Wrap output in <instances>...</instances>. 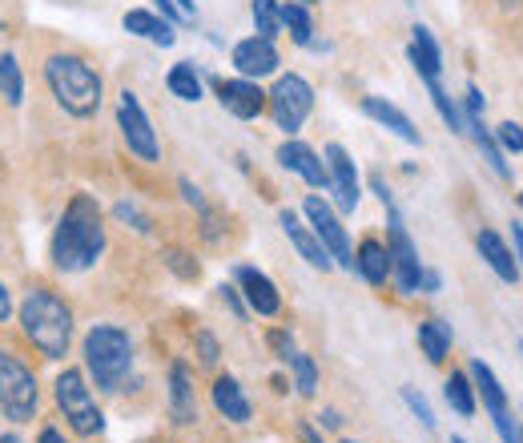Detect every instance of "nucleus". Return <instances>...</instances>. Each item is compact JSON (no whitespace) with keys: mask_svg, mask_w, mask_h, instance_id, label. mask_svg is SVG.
Here are the masks:
<instances>
[{"mask_svg":"<svg viewBox=\"0 0 523 443\" xmlns=\"http://www.w3.org/2000/svg\"><path fill=\"white\" fill-rule=\"evenodd\" d=\"M101 254H105L101 206L89 194H77L53 230V266L65 274H77V270H89Z\"/></svg>","mask_w":523,"mask_h":443,"instance_id":"obj_1","label":"nucleus"},{"mask_svg":"<svg viewBox=\"0 0 523 443\" xmlns=\"http://www.w3.org/2000/svg\"><path fill=\"white\" fill-rule=\"evenodd\" d=\"M21 331L45 359H65L73 343V311L49 286H33L21 303Z\"/></svg>","mask_w":523,"mask_h":443,"instance_id":"obj_2","label":"nucleus"},{"mask_svg":"<svg viewBox=\"0 0 523 443\" xmlns=\"http://www.w3.org/2000/svg\"><path fill=\"white\" fill-rule=\"evenodd\" d=\"M45 81H49V93L57 97V105L69 113V117H93L101 109V73L85 61V57H73V53H57L45 61Z\"/></svg>","mask_w":523,"mask_h":443,"instance_id":"obj_3","label":"nucleus"},{"mask_svg":"<svg viewBox=\"0 0 523 443\" xmlns=\"http://www.w3.org/2000/svg\"><path fill=\"white\" fill-rule=\"evenodd\" d=\"M129 367H133V339H129V331L97 323L85 335V371L93 375V383L101 391H121Z\"/></svg>","mask_w":523,"mask_h":443,"instance_id":"obj_4","label":"nucleus"},{"mask_svg":"<svg viewBox=\"0 0 523 443\" xmlns=\"http://www.w3.org/2000/svg\"><path fill=\"white\" fill-rule=\"evenodd\" d=\"M37 407H41L37 375L9 347H0V411L13 423H29L37 419Z\"/></svg>","mask_w":523,"mask_h":443,"instance_id":"obj_5","label":"nucleus"},{"mask_svg":"<svg viewBox=\"0 0 523 443\" xmlns=\"http://www.w3.org/2000/svg\"><path fill=\"white\" fill-rule=\"evenodd\" d=\"M53 395H57V407L77 435H97L105 427V415H101V407H97V399H93V391H89V383L77 367H65L57 375Z\"/></svg>","mask_w":523,"mask_h":443,"instance_id":"obj_6","label":"nucleus"},{"mask_svg":"<svg viewBox=\"0 0 523 443\" xmlns=\"http://www.w3.org/2000/svg\"><path fill=\"white\" fill-rule=\"evenodd\" d=\"M266 105H270V117L278 121V129H286V133L294 137V133L306 125L310 109H314V89H310L306 77L286 73V77H278L274 89L266 93Z\"/></svg>","mask_w":523,"mask_h":443,"instance_id":"obj_7","label":"nucleus"},{"mask_svg":"<svg viewBox=\"0 0 523 443\" xmlns=\"http://www.w3.org/2000/svg\"><path fill=\"white\" fill-rule=\"evenodd\" d=\"M117 125H121V137H125V145H129L133 158H141V162H149V166L161 158L157 133H153V125H149L137 93H129V89L117 97Z\"/></svg>","mask_w":523,"mask_h":443,"instance_id":"obj_8","label":"nucleus"},{"mask_svg":"<svg viewBox=\"0 0 523 443\" xmlns=\"http://www.w3.org/2000/svg\"><path fill=\"white\" fill-rule=\"evenodd\" d=\"M306 218H310V226H314V234H318V242L326 246V254L334 258V266H342V270H355V250H351V238H346V230H342V222L334 218V210L322 202V198H306Z\"/></svg>","mask_w":523,"mask_h":443,"instance_id":"obj_9","label":"nucleus"},{"mask_svg":"<svg viewBox=\"0 0 523 443\" xmlns=\"http://www.w3.org/2000/svg\"><path fill=\"white\" fill-rule=\"evenodd\" d=\"M467 109H463V129H471V137H475V145H479V154H483V162L495 170V178H511V170H507V162H503V150H499V141H495V133L487 129V121H483V93H479V85H467Z\"/></svg>","mask_w":523,"mask_h":443,"instance_id":"obj_10","label":"nucleus"},{"mask_svg":"<svg viewBox=\"0 0 523 443\" xmlns=\"http://www.w3.org/2000/svg\"><path fill=\"white\" fill-rule=\"evenodd\" d=\"M326 174H330V186H334V198L346 214H355L363 190H359V170H355V158L342 150L338 141L326 145Z\"/></svg>","mask_w":523,"mask_h":443,"instance_id":"obj_11","label":"nucleus"},{"mask_svg":"<svg viewBox=\"0 0 523 443\" xmlns=\"http://www.w3.org/2000/svg\"><path fill=\"white\" fill-rule=\"evenodd\" d=\"M278 162H282L290 174H298L306 186H314V190H326V186H330V174H326L322 158L310 150L306 141H298V137H290V141L278 145Z\"/></svg>","mask_w":523,"mask_h":443,"instance_id":"obj_12","label":"nucleus"},{"mask_svg":"<svg viewBox=\"0 0 523 443\" xmlns=\"http://www.w3.org/2000/svg\"><path fill=\"white\" fill-rule=\"evenodd\" d=\"M234 69H238V77H250V81L278 73V49H274V41H266V37L238 41L234 45Z\"/></svg>","mask_w":523,"mask_h":443,"instance_id":"obj_13","label":"nucleus"},{"mask_svg":"<svg viewBox=\"0 0 523 443\" xmlns=\"http://www.w3.org/2000/svg\"><path fill=\"white\" fill-rule=\"evenodd\" d=\"M218 101L226 113L242 117V121H254L262 109H266V93L258 89V81L250 77H234V81H218Z\"/></svg>","mask_w":523,"mask_h":443,"instance_id":"obj_14","label":"nucleus"},{"mask_svg":"<svg viewBox=\"0 0 523 443\" xmlns=\"http://www.w3.org/2000/svg\"><path fill=\"white\" fill-rule=\"evenodd\" d=\"M234 278H238V286H242V294H246L250 311H258L262 319H270V315L282 311V294H278V286L270 282V274H262L258 266H238Z\"/></svg>","mask_w":523,"mask_h":443,"instance_id":"obj_15","label":"nucleus"},{"mask_svg":"<svg viewBox=\"0 0 523 443\" xmlns=\"http://www.w3.org/2000/svg\"><path fill=\"white\" fill-rule=\"evenodd\" d=\"M278 222H282V230H286L290 246H294V250H298V254H302L314 270H330V266H334V258L326 254V246L318 242V234H310V230L298 222V214H294V210H282V214H278Z\"/></svg>","mask_w":523,"mask_h":443,"instance_id":"obj_16","label":"nucleus"},{"mask_svg":"<svg viewBox=\"0 0 523 443\" xmlns=\"http://www.w3.org/2000/svg\"><path fill=\"white\" fill-rule=\"evenodd\" d=\"M169 415H173V423H194L198 419L194 379H190L186 363H173V371H169Z\"/></svg>","mask_w":523,"mask_h":443,"instance_id":"obj_17","label":"nucleus"},{"mask_svg":"<svg viewBox=\"0 0 523 443\" xmlns=\"http://www.w3.org/2000/svg\"><path fill=\"white\" fill-rule=\"evenodd\" d=\"M363 113H367L371 121H379L383 129L399 133L403 141H411V145H423V137H419L415 121H411V117H407L399 105H391V101H383V97H363Z\"/></svg>","mask_w":523,"mask_h":443,"instance_id":"obj_18","label":"nucleus"},{"mask_svg":"<svg viewBox=\"0 0 523 443\" xmlns=\"http://www.w3.org/2000/svg\"><path fill=\"white\" fill-rule=\"evenodd\" d=\"M407 53H411V65H415V73H419L423 81H439V73H443V53H439V41L431 37V29L415 25Z\"/></svg>","mask_w":523,"mask_h":443,"instance_id":"obj_19","label":"nucleus"},{"mask_svg":"<svg viewBox=\"0 0 523 443\" xmlns=\"http://www.w3.org/2000/svg\"><path fill=\"white\" fill-rule=\"evenodd\" d=\"M475 246H479V254H483V262L503 278V282H519V262H515V250L495 234V230H479V238H475Z\"/></svg>","mask_w":523,"mask_h":443,"instance_id":"obj_20","label":"nucleus"},{"mask_svg":"<svg viewBox=\"0 0 523 443\" xmlns=\"http://www.w3.org/2000/svg\"><path fill=\"white\" fill-rule=\"evenodd\" d=\"M125 33L145 37V41H153V45H161V49H169L173 41H178L173 25H169L165 17H157V13H149V9H129V13H125Z\"/></svg>","mask_w":523,"mask_h":443,"instance_id":"obj_21","label":"nucleus"},{"mask_svg":"<svg viewBox=\"0 0 523 443\" xmlns=\"http://www.w3.org/2000/svg\"><path fill=\"white\" fill-rule=\"evenodd\" d=\"M467 375H471V387L483 395V407H487V415L491 419H499V415H507V391L499 387V379H495V371L483 363V359H471V367H467Z\"/></svg>","mask_w":523,"mask_h":443,"instance_id":"obj_22","label":"nucleus"},{"mask_svg":"<svg viewBox=\"0 0 523 443\" xmlns=\"http://www.w3.org/2000/svg\"><path fill=\"white\" fill-rule=\"evenodd\" d=\"M355 266H359V274H363L371 286H383V282L391 278V250H387L379 238H367V242L359 246V254H355Z\"/></svg>","mask_w":523,"mask_h":443,"instance_id":"obj_23","label":"nucleus"},{"mask_svg":"<svg viewBox=\"0 0 523 443\" xmlns=\"http://www.w3.org/2000/svg\"><path fill=\"white\" fill-rule=\"evenodd\" d=\"M214 407H218L230 423H246V419H250V399L242 395V383L230 379V375H222V379L214 383Z\"/></svg>","mask_w":523,"mask_h":443,"instance_id":"obj_24","label":"nucleus"},{"mask_svg":"<svg viewBox=\"0 0 523 443\" xmlns=\"http://www.w3.org/2000/svg\"><path fill=\"white\" fill-rule=\"evenodd\" d=\"M419 347H423V355H427L431 363H443V359L451 355V327H447L443 319L419 323Z\"/></svg>","mask_w":523,"mask_h":443,"instance_id":"obj_25","label":"nucleus"},{"mask_svg":"<svg viewBox=\"0 0 523 443\" xmlns=\"http://www.w3.org/2000/svg\"><path fill=\"white\" fill-rule=\"evenodd\" d=\"M282 25L290 29L294 45L314 49V25H310V13H306L302 0H286V5H282Z\"/></svg>","mask_w":523,"mask_h":443,"instance_id":"obj_26","label":"nucleus"},{"mask_svg":"<svg viewBox=\"0 0 523 443\" xmlns=\"http://www.w3.org/2000/svg\"><path fill=\"white\" fill-rule=\"evenodd\" d=\"M165 85H169L173 97H182V101H198V97H202V77H198V69H194L190 61L173 65L169 77H165Z\"/></svg>","mask_w":523,"mask_h":443,"instance_id":"obj_27","label":"nucleus"},{"mask_svg":"<svg viewBox=\"0 0 523 443\" xmlns=\"http://www.w3.org/2000/svg\"><path fill=\"white\" fill-rule=\"evenodd\" d=\"M443 395H447V403H451L459 415H475V387H471V375H467V371H451V379L443 383Z\"/></svg>","mask_w":523,"mask_h":443,"instance_id":"obj_28","label":"nucleus"},{"mask_svg":"<svg viewBox=\"0 0 523 443\" xmlns=\"http://www.w3.org/2000/svg\"><path fill=\"white\" fill-rule=\"evenodd\" d=\"M0 97L9 105H21L25 101V77H21V65L13 53H0Z\"/></svg>","mask_w":523,"mask_h":443,"instance_id":"obj_29","label":"nucleus"},{"mask_svg":"<svg viewBox=\"0 0 523 443\" xmlns=\"http://www.w3.org/2000/svg\"><path fill=\"white\" fill-rule=\"evenodd\" d=\"M250 17H254L258 37H266V41L278 37V29H282V5H278V0H254V5H250Z\"/></svg>","mask_w":523,"mask_h":443,"instance_id":"obj_30","label":"nucleus"},{"mask_svg":"<svg viewBox=\"0 0 523 443\" xmlns=\"http://www.w3.org/2000/svg\"><path fill=\"white\" fill-rule=\"evenodd\" d=\"M427 93H431V105L439 109V117L447 121V129H451V133H467V129H463V109L439 89V81H427Z\"/></svg>","mask_w":523,"mask_h":443,"instance_id":"obj_31","label":"nucleus"},{"mask_svg":"<svg viewBox=\"0 0 523 443\" xmlns=\"http://www.w3.org/2000/svg\"><path fill=\"white\" fill-rule=\"evenodd\" d=\"M290 367H294V387H298V395H314L318 391V367H314V359L310 355H302V351H294V359H290Z\"/></svg>","mask_w":523,"mask_h":443,"instance_id":"obj_32","label":"nucleus"},{"mask_svg":"<svg viewBox=\"0 0 523 443\" xmlns=\"http://www.w3.org/2000/svg\"><path fill=\"white\" fill-rule=\"evenodd\" d=\"M495 141H499V150H507V154H523V125L519 121H503L495 129Z\"/></svg>","mask_w":523,"mask_h":443,"instance_id":"obj_33","label":"nucleus"},{"mask_svg":"<svg viewBox=\"0 0 523 443\" xmlns=\"http://www.w3.org/2000/svg\"><path fill=\"white\" fill-rule=\"evenodd\" d=\"M113 214H117V222H125V226H133L137 234H153V222L133 206V202H117L113 206Z\"/></svg>","mask_w":523,"mask_h":443,"instance_id":"obj_34","label":"nucleus"},{"mask_svg":"<svg viewBox=\"0 0 523 443\" xmlns=\"http://www.w3.org/2000/svg\"><path fill=\"white\" fill-rule=\"evenodd\" d=\"M403 403H407V407L419 415V423H423L427 431H435V411H431V403H427V399H423L415 387H403Z\"/></svg>","mask_w":523,"mask_h":443,"instance_id":"obj_35","label":"nucleus"},{"mask_svg":"<svg viewBox=\"0 0 523 443\" xmlns=\"http://www.w3.org/2000/svg\"><path fill=\"white\" fill-rule=\"evenodd\" d=\"M165 262L182 278H198V262H190V254H182V250H165Z\"/></svg>","mask_w":523,"mask_h":443,"instance_id":"obj_36","label":"nucleus"},{"mask_svg":"<svg viewBox=\"0 0 523 443\" xmlns=\"http://www.w3.org/2000/svg\"><path fill=\"white\" fill-rule=\"evenodd\" d=\"M157 9H161V17H165L169 25H186V21H194V13H186L178 0H157Z\"/></svg>","mask_w":523,"mask_h":443,"instance_id":"obj_37","label":"nucleus"},{"mask_svg":"<svg viewBox=\"0 0 523 443\" xmlns=\"http://www.w3.org/2000/svg\"><path fill=\"white\" fill-rule=\"evenodd\" d=\"M270 347H274V355H278L282 363H290V359H294V339H290L286 331H274V335H270Z\"/></svg>","mask_w":523,"mask_h":443,"instance_id":"obj_38","label":"nucleus"},{"mask_svg":"<svg viewBox=\"0 0 523 443\" xmlns=\"http://www.w3.org/2000/svg\"><path fill=\"white\" fill-rule=\"evenodd\" d=\"M198 351H202V363H206V367L218 363V339H214V335L202 331V335H198Z\"/></svg>","mask_w":523,"mask_h":443,"instance_id":"obj_39","label":"nucleus"},{"mask_svg":"<svg viewBox=\"0 0 523 443\" xmlns=\"http://www.w3.org/2000/svg\"><path fill=\"white\" fill-rule=\"evenodd\" d=\"M222 299H226V307H230L238 319H246V307H242V299H238V290H234V286H222Z\"/></svg>","mask_w":523,"mask_h":443,"instance_id":"obj_40","label":"nucleus"},{"mask_svg":"<svg viewBox=\"0 0 523 443\" xmlns=\"http://www.w3.org/2000/svg\"><path fill=\"white\" fill-rule=\"evenodd\" d=\"M13 319V294H9V286L0 282V323H9Z\"/></svg>","mask_w":523,"mask_h":443,"instance_id":"obj_41","label":"nucleus"},{"mask_svg":"<svg viewBox=\"0 0 523 443\" xmlns=\"http://www.w3.org/2000/svg\"><path fill=\"white\" fill-rule=\"evenodd\" d=\"M439 286H443V278H439L435 270H423V282H419V294H439Z\"/></svg>","mask_w":523,"mask_h":443,"instance_id":"obj_42","label":"nucleus"},{"mask_svg":"<svg viewBox=\"0 0 523 443\" xmlns=\"http://www.w3.org/2000/svg\"><path fill=\"white\" fill-rule=\"evenodd\" d=\"M182 194H186V202H190V206H198V210L206 214V202H202V194H198V190H194L190 182H182Z\"/></svg>","mask_w":523,"mask_h":443,"instance_id":"obj_43","label":"nucleus"},{"mask_svg":"<svg viewBox=\"0 0 523 443\" xmlns=\"http://www.w3.org/2000/svg\"><path fill=\"white\" fill-rule=\"evenodd\" d=\"M322 427H342V415H338L334 407H326V411H322Z\"/></svg>","mask_w":523,"mask_h":443,"instance_id":"obj_44","label":"nucleus"},{"mask_svg":"<svg viewBox=\"0 0 523 443\" xmlns=\"http://www.w3.org/2000/svg\"><path fill=\"white\" fill-rule=\"evenodd\" d=\"M511 234H515V262H519V270H523V226H515Z\"/></svg>","mask_w":523,"mask_h":443,"instance_id":"obj_45","label":"nucleus"},{"mask_svg":"<svg viewBox=\"0 0 523 443\" xmlns=\"http://www.w3.org/2000/svg\"><path fill=\"white\" fill-rule=\"evenodd\" d=\"M37 443H65V435H61V431H57V427H45V431H41V439H37Z\"/></svg>","mask_w":523,"mask_h":443,"instance_id":"obj_46","label":"nucleus"},{"mask_svg":"<svg viewBox=\"0 0 523 443\" xmlns=\"http://www.w3.org/2000/svg\"><path fill=\"white\" fill-rule=\"evenodd\" d=\"M302 439H306V443H322V439H318V431H314V427H302Z\"/></svg>","mask_w":523,"mask_h":443,"instance_id":"obj_47","label":"nucleus"},{"mask_svg":"<svg viewBox=\"0 0 523 443\" xmlns=\"http://www.w3.org/2000/svg\"><path fill=\"white\" fill-rule=\"evenodd\" d=\"M178 5H182L186 13H194V0H178Z\"/></svg>","mask_w":523,"mask_h":443,"instance_id":"obj_48","label":"nucleus"},{"mask_svg":"<svg viewBox=\"0 0 523 443\" xmlns=\"http://www.w3.org/2000/svg\"><path fill=\"white\" fill-rule=\"evenodd\" d=\"M0 443H21V439L17 435H0Z\"/></svg>","mask_w":523,"mask_h":443,"instance_id":"obj_49","label":"nucleus"},{"mask_svg":"<svg viewBox=\"0 0 523 443\" xmlns=\"http://www.w3.org/2000/svg\"><path fill=\"white\" fill-rule=\"evenodd\" d=\"M451 443H467V439H463V435H455V439H451Z\"/></svg>","mask_w":523,"mask_h":443,"instance_id":"obj_50","label":"nucleus"},{"mask_svg":"<svg viewBox=\"0 0 523 443\" xmlns=\"http://www.w3.org/2000/svg\"><path fill=\"white\" fill-rule=\"evenodd\" d=\"M302 5H318V0H302Z\"/></svg>","mask_w":523,"mask_h":443,"instance_id":"obj_51","label":"nucleus"},{"mask_svg":"<svg viewBox=\"0 0 523 443\" xmlns=\"http://www.w3.org/2000/svg\"><path fill=\"white\" fill-rule=\"evenodd\" d=\"M503 5H515V0H503Z\"/></svg>","mask_w":523,"mask_h":443,"instance_id":"obj_52","label":"nucleus"},{"mask_svg":"<svg viewBox=\"0 0 523 443\" xmlns=\"http://www.w3.org/2000/svg\"><path fill=\"white\" fill-rule=\"evenodd\" d=\"M519 206H523V194H519Z\"/></svg>","mask_w":523,"mask_h":443,"instance_id":"obj_53","label":"nucleus"},{"mask_svg":"<svg viewBox=\"0 0 523 443\" xmlns=\"http://www.w3.org/2000/svg\"><path fill=\"white\" fill-rule=\"evenodd\" d=\"M346 443H355V439H346Z\"/></svg>","mask_w":523,"mask_h":443,"instance_id":"obj_54","label":"nucleus"},{"mask_svg":"<svg viewBox=\"0 0 523 443\" xmlns=\"http://www.w3.org/2000/svg\"><path fill=\"white\" fill-rule=\"evenodd\" d=\"M519 351H523V343H519Z\"/></svg>","mask_w":523,"mask_h":443,"instance_id":"obj_55","label":"nucleus"}]
</instances>
